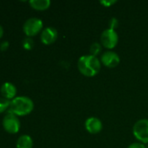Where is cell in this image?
Returning <instances> with one entry per match:
<instances>
[{
    "label": "cell",
    "mask_w": 148,
    "mask_h": 148,
    "mask_svg": "<svg viewBox=\"0 0 148 148\" xmlns=\"http://www.w3.org/2000/svg\"><path fill=\"white\" fill-rule=\"evenodd\" d=\"M101 69V62L97 56L92 55L82 56L78 61L79 71L86 77L95 76Z\"/></svg>",
    "instance_id": "1"
},
{
    "label": "cell",
    "mask_w": 148,
    "mask_h": 148,
    "mask_svg": "<svg viewBox=\"0 0 148 148\" xmlns=\"http://www.w3.org/2000/svg\"><path fill=\"white\" fill-rule=\"evenodd\" d=\"M34 103L32 100L27 96H17L10 101V106L8 114H12L16 116H24L32 112Z\"/></svg>",
    "instance_id": "2"
},
{
    "label": "cell",
    "mask_w": 148,
    "mask_h": 148,
    "mask_svg": "<svg viewBox=\"0 0 148 148\" xmlns=\"http://www.w3.org/2000/svg\"><path fill=\"white\" fill-rule=\"evenodd\" d=\"M43 21L38 17H31L25 21L23 25L24 33L27 37H32L38 35L43 29Z\"/></svg>",
    "instance_id": "3"
},
{
    "label": "cell",
    "mask_w": 148,
    "mask_h": 148,
    "mask_svg": "<svg viewBox=\"0 0 148 148\" xmlns=\"http://www.w3.org/2000/svg\"><path fill=\"white\" fill-rule=\"evenodd\" d=\"M133 134L134 137L142 144L148 143V120H139L133 127Z\"/></svg>",
    "instance_id": "4"
},
{
    "label": "cell",
    "mask_w": 148,
    "mask_h": 148,
    "mask_svg": "<svg viewBox=\"0 0 148 148\" xmlns=\"http://www.w3.org/2000/svg\"><path fill=\"white\" fill-rule=\"evenodd\" d=\"M100 42L103 47L108 49H114L119 42V36L116 30L112 29H105L100 36Z\"/></svg>",
    "instance_id": "5"
},
{
    "label": "cell",
    "mask_w": 148,
    "mask_h": 148,
    "mask_svg": "<svg viewBox=\"0 0 148 148\" xmlns=\"http://www.w3.org/2000/svg\"><path fill=\"white\" fill-rule=\"evenodd\" d=\"M2 124L4 130L9 134H15L20 130V121L18 118L12 114H7L3 117Z\"/></svg>",
    "instance_id": "6"
},
{
    "label": "cell",
    "mask_w": 148,
    "mask_h": 148,
    "mask_svg": "<svg viewBox=\"0 0 148 148\" xmlns=\"http://www.w3.org/2000/svg\"><path fill=\"white\" fill-rule=\"evenodd\" d=\"M100 62L104 66L113 69V68L117 67L120 64V56L116 52L108 50L101 56Z\"/></svg>",
    "instance_id": "7"
},
{
    "label": "cell",
    "mask_w": 148,
    "mask_h": 148,
    "mask_svg": "<svg viewBox=\"0 0 148 148\" xmlns=\"http://www.w3.org/2000/svg\"><path fill=\"white\" fill-rule=\"evenodd\" d=\"M58 38V30L53 27L44 28L40 35L41 42L45 45H50L55 42Z\"/></svg>",
    "instance_id": "8"
},
{
    "label": "cell",
    "mask_w": 148,
    "mask_h": 148,
    "mask_svg": "<svg viewBox=\"0 0 148 148\" xmlns=\"http://www.w3.org/2000/svg\"><path fill=\"white\" fill-rule=\"evenodd\" d=\"M85 127L89 134H99L103 128L101 121L97 117H89L85 121Z\"/></svg>",
    "instance_id": "9"
},
{
    "label": "cell",
    "mask_w": 148,
    "mask_h": 148,
    "mask_svg": "<svg viewBox=\"0 0 148 148\" xmlns=\"http://www.w3.org/2000/svg\"><path fill=\"white\" fill-rule=\"evenodd\" d=\"M0 93L3 98L9 101H12L14 98L17 97V88L11 82H6L1 86Z\"/></svg>",
    "instance_id": "10"
},
{
    "label": "cell",
    "mask_w": 148,
    "mask_h": 148,
    "mask_svg": "<svg viewBox=\"0 0 148 148\" xmlns=\"http://www.w3.org/2000/svg\"><path fill=\"white\" fill-rule=\"evenodd\" d=\"M31 7L37 10H45L51 6L50 0H30Z\"/></svg>",
    "instance_id": "11"
},
{
    "label": "cell",
    "mask_w": 148,
    "mask_h": 148,
    "mask_svg": "<svg viewBox=\"0 0 148 148\" xmlns=\"http://www.w3.org/2000/svg\"><path fill=\"white\" fill-rule=\"evenodd\" d=\"M33 140L31 136L27 134L21 135L17 141V148H32Z\"/></svg>",
    "instance_id": "12"
},
{
    "label": "cell",
    "mask_w": 148,
    "mask_h": 148,
    "mask_svg": "<svg viewBox=\"0 0 148 148\" xmlns=\"http://www.w3.org/2000/svg\"><path fill=\"white\" fill-rule=\"evenodd\" d=\"M102 50V47L101 45L97 42H94L93 43H92L91 47H90V55L92 56H97Z\"/></svg>",
    "instance_id": "13"
},
{
    "label": "cell",
    "mask_w": 148,
    "mask_h": 148,
    "mask_svg": "<svg viewBox=\"0 0 148 148\" xmlns=\"http://www.w3.org/2000/svg\"><path fill=\"white\" fill-rule=\"evenodd\" d=\"M10 106V101L3 97H0V114H3L7 110H9Z\"/></svg>",
    "instance_id": "14"
},
{
    "label": "cell",
    "mask_w": 148,
    "mask_h": 148,
    "mask_svg": "<svg viewBox=\"0 0 148 148\" xmlns=\"http://www.w3.org/2000/svg\"><path fill=\"white\" fill-rule=\"evenodd\" d=\"M23 47L24 49L26 50H31L32 48H33V45H34V42H33V40L31 38V37H26L25 39L23 40Z\"/></svg>",
    "instance_id": "15"
},
{
    "label": "cell",
    "mask_w": 148,
    "mask_h": 148,
    "mask_svg": "<svg viewBox=\"0 0 148 148\" xmlns=\"http://www.w3.org/2000/svg\"><path fill=\"white\" fill-rule=\"evenodd\" d=\"M119 25V21L116 17H113L111 18L110 22H109V29H114L118 27Z\"/></svg>",
    "instance_id": "16"
},
{
    "label": "cell",
    "mask_w": 148,
    "mask_h": 148,
    "mask_svg": "<svg viewBox=\"0 0 148 148\" xmlns=\"http://www.w3.org/2000/svg\"><path fill=\"white\" fill-rule=\"evenodd\" d=\"M100 3V4H102L104 7H111L112 5H113V4H115L116 3H117V1L116 0H104V1H100L99 2Z\"/></svg>",
    "instance_id": "17"
},
{
    "label": "cell",
    "mask_w": 148,
    "mask_h": 148,
    "mask_svg": "<svg viewBox=\"0 0 148 148\" xmlns=\"http://www.w3.org/2000/svg\"><path fill=\"white\" fill-rule=\"evenodd\" d=\"M127 148H147V147L140 142H135V143H132L131 145H129Z\"/></svg>",
    "instance_id": "18"
},
{
    "label": "cell",
    "mask_w": 148,
    "mask_h": 148,
    "mask_svg": "<svg viewBox=\"0 0 148 148\" xmlns=\"http://www.w3.org/2000/svg\"><path fill=\"white\" fill-rule=\"evenodd\" d=\"M9 46H10L9 42H8V41H3V42H2L1 44H0V50H1V51H5V50L9 48Z\"/></svg>",
    "instance_id": "19"
},
{
    "label": "cell",
    "mask_w": 148,
    "mask_h": 148,
    "mask_svg": "<svg viewBox=\"0 0 148 148\" xmlns=\"http://www.w3.org/2000/svg\"><path fill=\"white\" fill-rule=\"evenodd\" d=\"M3 35V27L0 25V38H2Z\"/></svg>",
    "instance_id": "20"
},
{
    "label": "cell",
    "mask_w": 148,
    "mask_h": 148,
    "mask_svg": "<svg viewBox=\"0 0 148 148\" xmlns=\"http://www.w3.org/2000/svg\"><path fill=\"white\" fill-rule=\"evenodd\" d=\"M147 148H148V146H147Z\"/></svg>",
    "instance_id": "21"
}]
</instances>
